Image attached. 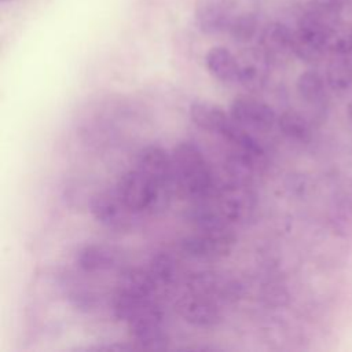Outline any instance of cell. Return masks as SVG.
<instances>
[{
  "instance_id": "obj_1",
  "label": "cell",
  "mask_w": 352,
  "mask_h": 352,
  "mask_svg": "<svg viewBox=\"0 0 352 352\" xmlns=\"http://www.w3.org/2000/svg\"><path fill=\"white\" fill-rule=\"evenodd\" d=\"M176 190L194 201L208 198L217 183L209 162L201 148L187 140L179 142L172 148Z\"/></svg>"
},
{
  "instance_id": "obj_2",
  "label": "cell",
  "mask_w": 352,
  "mask_h": 352,
  "mask_svg": "<svg viewBox=\"0 0 352 352\" xmlns=\"http://www.w3.org/2000/svg\"><path fill=\"white\" fill-rule=\"evenodd\" d=\"M219 216L231 226L249 223L257 210V195L248 182L230 179L208 197Z\"/></svg>"
},
{
  "instance_id": "obj_3",
  "label": "cell",
  "mask_w": 352,
  "mask_h": 352,
  "mask_svg": "<svg viewBox=\"0 0 352 352\" xmlns=\"http://www.w3.org/2000/svg\"><path fill=\"white\" fill-rule=\"evenodd\" d=\"M236 243L234 226L214 224L195 227L180 242L183 253L197 260H219L227 257Z\"/></svg>"
},
{
  "instance_id": "obj_4",
  "label": "cell",
  "mask_w": 352,
  "mask_h": 352,
  "mask_svg": "<svg viewBox=\"0 0 352 352\" xmlns=\"http://www.w3.org/2000/svg\"><path fill=\"white\" fill-rule=\"evenodd\" d=\"M116 190L139 214H148L165 209L170 201V194L161 190L136 168L125 172L118 179Z\"/></svg>"
},
{
  "instance_id": "obj_5",
  "label": "cell",
  "mask_w": 352,
  "mask_h": 352,
  "mask_svg": "<svg viewBox=\"0 0 352 352\" xmlns=\"http://www.w3.org/2000/svg\"><path fill=\"white\" fill-rule=\"evenodd\" d=\"M336 22L311 8L301 16L294 30L293 54L304 62L312 63L320 60L329 52L330 32Z\"/></svg>"
},
{
  "instance_id": "obj_6",
  "label": "cell",
  "mask_w": 352,
  "mask_h": 352,
  "mask_svg": "<svg viewBox=\"0 0 352 352\" xmlns=\"http://www.w3.org/2000/svg\"><path fill=\"white\" fill-rule=\"evenodd\" d=\"M91 213L100 226L118 232L132 230L142 217L121 198L116 188L96 194L91 202Z\"/></svg>"
},
{
  "instance_id": "obj_7",
  "label": "cell",
  "mask_w": 352,
  "mask_h": 352,
  "mask_svg": "<svg viewBox=\"0 0 352 352\" xmlns=\"http://www.w3.org/2000/svg\"><path fill=\"white\" fill-rule=\"evenodd\" d=\"M126 324L132 341L140 348L161 349L169 342L165 315L155 301L126 322Z\"/></svg>"
},
{
  "instance_id": "obj_8",
  "label": "cell",
  "mask_w": 352,
  "mask_h": 352,
  "mask_svg": "<svg viewBox=\"0 0 352 352\" xmlns=\"http://www.w3.org/2000/svg\"><path fill=\"white\" fill-rule=\"evenodd\" d=\"M135 168L154 182L161 190L170 194L176 190L172 151L160 144H148L139 150Z\"/></svg>"
},
{
  "instance_id": "obj_9",
  "label": "cell",
  "mask_w": 352,
  "mask_h": 352,
  "mask_svg": "<svg viewBox=\"0 0 352 352\" xmlns=\"http://www.w3.org/2000/svg\"><path fill=\"white\" fill-rule=\"evenodd\" d=\"M179 315L198 329L216 327L223 319V311L217 300L206 294L190 290L176 304Z\"/></svg>"
},
{
  "instance_id": "obj_10",
  "label": "cell",
  "mask_w": 352,
  "mask_h": 352,
  "mask_svg": "<svg viewBox=\"0 0 352 352\" xmlns=\"http://www.w3.org/2000/svg\"><path fill=\"white\" fill-rule=\"evenodd\" d=\"M228 111L232 118L245 128L258 131H267L278 121V117L270 104L249 95L236 96L231 102Z\"/></svg>"
},
{
  "instance_id": "obj_11",
  "label": "cell",
  "mask_w": 352,
  "mask_h": 352,
  "mask_svg": "<svg viewBox=\"0 0 352 352\" xmlns=\"http://www.w3.org/2000/svg\"><path fill=\"white\" fill-rule=\"evenodd\" d=\"M188 113L190 118L197 126L206 132L216 133L223 139L235 124V120L232 118L230 111L227 113L219 104L202 99L191 102Z\"/></svg>"
},
{
  "instance_id": "obj_12",
  "label": "cell",
  "mask_w": 352,
  "mask_h": 352,
  "mask_svg": "<svg viewBox=\"0 0 352 352\" xmlns=\"http://www.w3.org/2000/svg\"><path fill=\"white\" fill-rule=\"evenodd\" d=\"M188 289L213 297L217 301H231L239 297V283L219 272H197L190 278Z\"/></svg>"
},
{
  "instance_id": "obj_13",
  "label": "cell",
  "mask_w": 352,
  "mask_h": 352,
  "mask_svg": "<svg viewBox=\"0 0 352 352\" xmlns=\"http://www.w3.org/2000/svg\"><path fill=\"white\" fill-rule=\"evenodd\" d=\"M205 66L217 81L227 85H241V59L228 48L221 45L212 47L205 54Z\"/></svg>"
},
{
  "instance_id": "obj_14",
  "label": "cell",
  "mask_w": 352,
  "mask_h": 352,
  "mask_svg": "<svg viewBox=\"0 0 352 352\" xmlns=\"http://www.w3.org/2000/svg\"><path fill=\"white\" fill-rule=\"evenodd\" d=\"M231 14L227 0H198L195 8L197 26L205 34L227 32Z\"/></svg>"
},
{
  "instance_id": "obj_15",
  "label": "cell",
  "mask_w": 352,
  "mask_h": 352,
  "mask_svg": "<svg viewBox=\"0 0 352 352\" xmlns=\"http://www.w3.org/2000/svg\"><path fill=\"white\" fill-rule=\"evenodd\" d=\"M120 252L110 245L104 243H87L78 249L76 263L84 272L109 271L118 265Z\"/></svg>"
},
{
  "instance_id": "obj_16",
  "label": "cell",
  "mask_w": 352,
  "mask_h": 352,
  "mask_svg": "<svg viewBox=\"0 0 352 352\" xmlns=\"http://www.w3.org/2000/svg\"><path fill=\"white\" fill-rule=\"evenodd\" d=\"M293 38L294 30L279 22H272L267 25L260 34L261 47L268 56H282L286 54H293Z\"/></svg>"
},
{
  "instance_id": "obj_17",
  "label": "cell",
  "mask_w": 352,
  "mask_h": 352,
  "mask_svg": "<svg viewBox=\"0 0 352 352\" xmlns=\"http://www.w3.org/2000/svg\"><path fill=\"white\" fill-rule=\"evenodd\" d=\"M326 77L316 70H305L297 80V91L302 100L312 106H319L326 99L327 88Z\"/></svg>"
},
{
  "instance_id": "obj_18",
  "label": "cell",
  "mask_w": 352,
  "mask_h": 352,
  "mask_svg": "<svg viewBox=\"0 0 352 352\" xmlns=\"http://www.w3.org/2000/svg\"><path fill=\"white\" fill-rule=\"evenodd\" d=\"M326 81L333 91H346L352 85V58L349 55L333 54L326 70Z\"/></svg>"
},
{
  "instance_id": "obj_19",
  "label": "cell",
  "mask_w": 352,
  "mask_h": 352,
  "mask_svg": "<svg viewBox=\"0 0 352 352\" xmlns=\"http://www.w3.org/2000/svg\"><path fill=\"white\" fill-rule=\"evenodd\" d=\"M148 272L157 282L158 287H165L172 285L177 275H179V268H177V261L175 257L166 252H160L154 254L148 263L147 267Z\"/></svg>"
},
{
  "instance_id": "obj_20",
  "label": "cell",
  "mask_w": 352,
  "mask_h": 352,
  "mask_svg": "<svg viewBox=\"0 0 352 352\" xmlns=\"http://www.w3.org/2000/svg\"><path fill=\"white\" fill-rule=\"evenodd\" d=\"M280 132L293 142L297 143H307L311 139V126L307 122V120L294 113V111H286L278 117L276 121Z\"/></svg>"
},
{
  "instance_id": "obj_21",
  "label": "cell",
  "mask_w": 352,
  "mask_h": 352,
  "mask_svg": "<svg viewBox=\"0 0 352 352\" xmlns=\"http://www.w3.org/2000/svg\"><path fill=\"white\" fill-rule=\"evenodd\" d=\"M230 36L239 43L252 41L258 32V21L253 12L231 14V19L227 28Z\"/></svg>"
},
{
  "instance_id": "obj_22",
  "label": "cell",
  "mask_w": 352,
  "mask_h": 352,
  "mask_svg": "<svg viewBox=\"0 0 352 352\" xmlns=\"http://www.w3.org/2000/svg\"><path fill=\"white\" fill-rule=\"evenodd\" d=\"M70 302L73 307L82 309V311H91L96 304V296L91 290H85L81 287H72L67 294Z\"/></svg>"
},
{
  "instance_id": "obj_23",
  "label": "cell",
  "mask_w": 352,
  "mask_h": 352,
  "mask_svg": "<svg viewBox=\"0 0 352 352\" xmlns=\"http://www.w3.org/2000/svg\"><path fill=\"white\" fill-rule=\"evenodd\" d=\"M342 7V0H312V10L330 21H336Z\"/></svg>"
},
{
  "instance_id": "obj_24",
  "label": "cell",
  "mask_w": 352,
  "mask_h": 352,
  "mask_svg": "<svg viewBox=\"0 0 352 352\" xmlns=\"http://www.w3.org/2000/svg\"><path fill=\"white\" fill-rule=\"evenodd\" d=\"M346 113H348L349 118L352 120V99L349 100V103H348V106H346Z\"/></svg>"
},
{
  "instance_id": "obj_25",
  "label": "cell",
  "mask_w": 352,
  "mask_h": 352,
  "mask_svg": "<svg viewBox=\"0 0 352 352\" xmlns=\"http://www.w3.org/2000/svg\"><path fill=\"white\" fill-rule=\"evenodd\" d=\"M1 1H12V0H1Z\"/></svg>"
}]
</instances>
